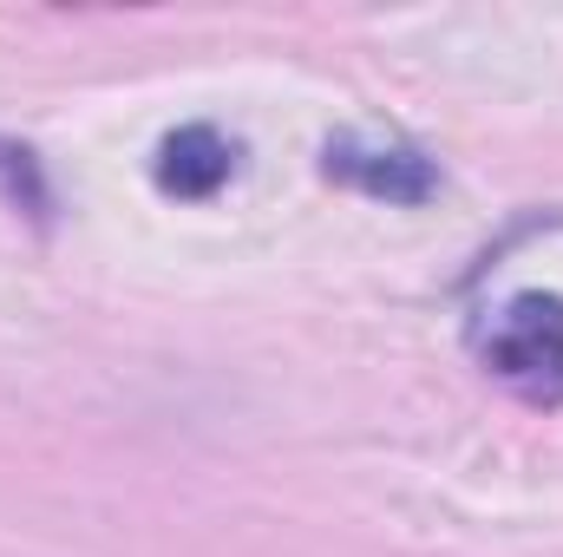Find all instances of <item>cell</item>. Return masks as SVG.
Masks as SVG:
<instances>
[{
  "label": "cell",
  "mask_w": 563,
  "mask_h": 557,
  "mask_svg": "<svg viewBox=\"0 0 563 557\" xmlns=\"http://www.w3.org/2000/svg\"><path fill=\"white\" fill-rule=\"evenodd\" d=\"M472 361L525 407H563V295L518 288L472 321Z\"/></svg>",
  "instance_id": "cell-1"
},
{
  "label": "cell",
  "mask_w": 563,
  "mask_h": 557,
  "mask_svg": "<svg viewBox=\"0 0 563 557\" xmlns=\"http://www.w3.org/2000/svg\"><path fill=\"white\" fill-rule=\"evenodd\" d=\"M321 171H328V184H341L354 197H374V204H400V210L439 197V164L407 139L341 132V139L321 144Z\"/></svg>",
  "instance_id": "cell-2"
},
{
  "label": "cell",
  "mask_w": 563,
  "mask_h": 557,
  "mask_svg": "<svg viewBox=\"0 0 563 557\" xmlns=\"http://www.w3.org/2000/svg\"><path fill=\"white\" fill-rule=\"evenodd\" d=\"M243 171V144L230 139L223 125L210 119H190V125H170L157 151H151V184L177 204H210L236 184Z\"/></svg>",
  "instance_id": "cell-3"
},
{
  "label": "cell",
  "mask_w": 563,
  "mask_h": 557,
  "mask_svg": "<svg viewBox=\"0 0 563 557\" xmlns=\"http://www.w3.org/2000/svg\"><path fill=\"white\" fill-rule=\"evenodd\" d=\"M0 204L20 210V217H33V223L53 217V184H46L40 157H33L26 144H13V139H0Z\"/></svg>",
  "instance_id": "cell-4"
}]
</instances>
